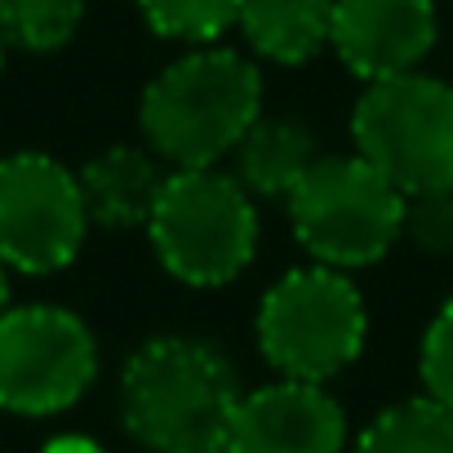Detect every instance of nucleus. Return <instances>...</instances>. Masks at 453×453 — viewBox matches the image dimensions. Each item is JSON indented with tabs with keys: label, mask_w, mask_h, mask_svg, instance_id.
Segmentation results:
<instances>
[{
	"label": "nucleus",
	"mask_w": 453,
	"mask_h": 453,
	"mask_svg": "<svg viewBox=\"0 0 453 453\" xmlns=\"http://www.w3.org/2000/svg\"><path fill=\"white\" fill-rule=\"evenodd\" d=\"M263 116V72L236 54L200 45L169 63L138 107L142 142L173 169H218L232 156L250 125Z\"/></svg>",
	"instance_id": "f03ea898"
},
{
	"label": "nucleus",
	"mask_w": 453,
	"mask_h": 453,
	"mask_svg": "<svg viewBox=\"0 0 453 453\" xmlns=\"http://www.w3.org/2000/svg\"><path fill=\"white\" fill-rule=\"evenodd\" d=\"M369 338V311L360 289L338 267H298L280 276L258 307V347L280 378L329 382Z\"/></svg>",
	"instance_id": "39448f33"
},
{
	"label": "nucleus",
	"mask_w": 453,
	"mask_h": 453,
	"mask_svg": "<svg viewBox=\"0 0 453 453\" xmlns=\"http://www.w3.org/2000/svg\"><path fill=\"white\" fill-rule=\"evenodd\" d=\"M98 378L94 329L54 303L10 307L0 320V409L19 418H54L85 400Z\"/></svg>",
	"instance_id": "0eeeda50"
},
{
	"label": "nucleus",
	"mask_w": 453,
	"mask_h": 453,
	"mask_svg": "<svg viewBox=\"0 0 453 453\" xmlns=\"http://www.w3.org/2000/svg\"><path fill=\"white\" fill-rule=\"evenodd\" d=\"M232 156L241 187L250 196H272V200H289L294 187L307 178V169L320 160L316 134L289 116H258Z\"/></svg>",
	"instance_id": "f8f14e48"
},
{
	"label": "nucleus",
	"mask_w": 453,
	"mask_h": 453,
	"mask_svg": "<svg viewBox=\"0 0 453 453\" xmlns=\"http://www.w3.org/2000/svg\"><path fill=\"white\" fill-rule=\"evenodd\" d=\"M347 413L325 382L280 378L241 395L222 453H342Z\"/></svg>",
	"instance_id": "1a4fd4ad"
},
{
	"label": "nucleus",
	"mask_w": 453,
	"mask_h": 453,
	"mask_svg": "<svg viewBox=\"0 0 453 453\" xmlns=\"http://www.w3.org/2000/svg\"><path fill=\"white\" fill-rule=\"evenodd\" d=\"M241 32L254 54L280 67H303L334 36V0H245Z\"/></svg>",
	"instance_id": "ddd939ff"
},
{
	"label": "nucleus",
	"mask_w": 453,
	"mask_h": 453,
	"mask_svg": "<svg viewBox=\"0 0 453 453\" xmlns=\"http://www.w3.org/2000/svg\"><path fill=\"white\" fill-rule=\"evenodd\" d=\"M236 404L226 356L196 338H151L120 373L125 431L151 453H222Z\"/></svg>",
	"instance_id": "f257e3e1"
},
{
	"label": "nucleus",
	"mask_w": 453,
	"mask_h": 453,
	"mask_svg": "<svg viewBox=\"0 0 453 453\" xmlns=\"http://www.w3.org/2000/svg\"><path fill=\"white\" fill-rule=\"evenodd\" d=\"M440 32L435 0H334L329 45L365 85L418 72Z\"/></svg>",
	"instance_id": "9d476101"
},
{
	"label": "nucleus",
	"mask_w": 453,
	"mask_h": 453,
	"mask_svg": "<svg viewBox=\"0 0 453 453\" xmlns=\"http://www.w3.org/2000/svg\"><path fill=\"white\" fill-rule=\"evenodd\" d=\"M85 23V0H0V36L27 54L63 50Z\"/></svg>",
	"instance_id": "2eb2a0df"
},
{
	"label": "nucleus",
	"mask_w": 453,
	"mask_h": 453,
	"mask_svg": "<svg viewBox=\"0 0 453 453\" xmlns=\"http://www.w3.org/2000/svg\"><path fill=\"white\" fill-rule=\"evenodd\" d=\"M285 204L298 245L320 267H369L404 241V191L365 156H320Z\"/></svg>",
	"instance_id": "20e7f679"
},
{
	"label": "nucleus",
	"mask_w": 453,
	"mask_h": 453,
	"mask_svg": "<svg viewBox=\"0 0 453 453\" xmlns=\"http://www.w3.org/2000/svg\"><path fill=\"white\" fill-rule=\"evenodd\" d=\"M404 241L422 254H453V187H426L404 196Z\"/></svg>",
	"instance_id": "f3484780"
},
{
	"label": "nucleus",
	"mask_w": 453,
	"mask_h": 453,
	"mask_svg": "<svg viewBox=\"0 0 453 453\" xmlns=\"http://www.w3.org/2000/svg\"><path fill=\"white\" fill-rule=\"evenodd\" d=\"M0 67H5V36H0Z\"/></svg>",
	"instance_id": "412c9836"
},
{
	"label": "nucleus",
	"mask_w": 453,
	"mask_h": 453,
	"mask_svg": "<svg viewBox=\"0 0 453 453\" xmlns=\"http://www.w3.org/2000/svg\"><path fill=\"white\" fill-rule=\"evenodd\" d=\"M418 373H422L426 395L453 409V298L431 316V325H426V334H422Z\"/></svg>",
	"instance_id": "a211bd4d"
},
{
	"label": "nucleus",
	"mask_w": 453,
	"mask_h": 453,
	"mask_svg": "<svg viewBox=\"0 0 453 453\" xmlns=\"http://www.w3.org/2000/svg\"><path fill=\"white\" fill-rule=\"evenodd\" d=\"M351 453H453V409L422 395L382 409Z\"/></svg>",
	"instance_id": "4468645a"
},
{
	"label": "nucleus",
	"mask_w": 453,
	"mask_h": 453,
	"mask_svg": "<svg viewBox=\"0 0 453 453\" xmlns=\"http://www.w3.org/2000/svg\"><path fill=\"white\" fill-rule=\"evenodd\" d=\"M165 160L147 147H107L98 151L76 178H81V196L89 209V222L98 226H147L160 191H165Z\"/></svg>",
	"instance_id": "9b49d317"
},
{
	"label": "nucleus",
	"mask_w": 453,
	"mask_h": 453,
	"mask_svg": "<svg viewBox=\"0 0 453 453\" xmlns=\"http://www.w3.org/2000/svg\"><path fill=\"white\" fill-rule=\"evenodd\" d=\"M89 232L81 178L41 151L0 156V263L23 276L63 272Z\"/></svg>",
	"instance_id": "6e6552de"
},
{
	"label": "nucleus",
	"mask_w": 453,
	"mask_h": 453,
	"mask_svg": "<svg viewBox=\"0 0 453 453\" xmlns=\"http://www.w3.org/2000/svg\"><path fill=\"white\" fill-rule=\"evenodd\" d=\"M356 156L404 196L453 187V85L426 72L369 81L351 111Z\"/></svg>",
	"instance_id": "423d86ee"
},
{
	"label": "nucleus",
	"mask_w": 453,
	"mask_h": 453,
	"mask_svg": "<svg viewBox=\"0 0 453 453\" xmlns=\"http://www.w3.org/2000/svg\"><path fill=\"white\" fill-rule=\"evenodd\" d=\"M245 0H138L147 27L165 41L182 45H218L232 27H241Z\"/></svg>",
	"instance_id": "dca6fc26"
},
{
	"label": "nucleus",
	"mask_w": 453,
	"mask_h": 453,
	"mask_svg": "<svg viewBox=\"0 0 453 453\" xmlns=\"http://www.w3.org/2000/svg\"><path fill=\"white\" fill-rule=\"evenodd\" d=\"M10 307H14V298H10V267L0 263V320L10 316Z\"/></svg>",
	"instance_id": "aec40b11"
},
{
	"label": "nucleus",
	"mask_w": 453,
	"mask_h": 453,
	"mask_svg": "<svg viewBox=\"0 0 453 453\" xmlns=\"http://www.w3.org/2000/svg\"><path fill=\"white\" fill-rule=\"evenodd\" d=\"M160 267L196 289L232 285L258 250V209L236 173L173 169L147 218Z\"/></svg>",
	"instance_id": "7ed1b4c3"
},
{
	"label": "nucleus",
	"mask_w": 453,
	"mask_h": 453,
	"mask_svg": "<svg viewBox=\"0 0 453 453\" xmlns=\"http://www.w3.org/2000/svg\"><path fill=\"white\" fill-rule=\"evenodd\" d=\"M41 453H107L98 440H89V435H54Z\"/></svg>",
	"instance_id": "6ab92c4d"
}]
</instances>
